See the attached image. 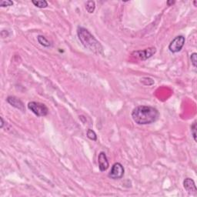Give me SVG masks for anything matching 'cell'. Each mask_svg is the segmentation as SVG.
<instances>
[{
    "label": "cell",
    "mask_w": 197,
    "mask_h": 197,
    "mask_svg": "<svg viewBox=\"0 0 197 197\" xmlns=\"http://www.w3.org/2000/svg\"><path fill=\"white\" fill-rule=\"evenodd\" d=\"M185 37L182 35H178L169 43V49L171 53H179L182 49L185 44Z\"/></svg>",
    "instance_id": "cell-4"
},
{
    "label": "cell",
    "mask_w": 197,
    "mask_h": 197,
    "mask_svg": "<svg viewBox=\"0 0 197 197\" xmlns=\"http://www.w3.org/2000/svg\"><path fill=\"white\" fill-rule=\"evenodd\" d=\"M28 109L37 116H46L49 112V109L44 103L39 102H30L28 103Z\"/></svg>",
    "instance_id": "cell-3"
},
{
    "label": "cell",
    "mask_w": 197,
    "mask_h": 197,
    "mask_svg": "<svg viewBox=\"0 0 197 197\" xmlns=\"http://www.w3.org/2000/svg\"><path fill=\"white\" fill-rule=\"evenodd\" d=\"M87 137L92 141L97 140L96 134V132H95L93 130H92V129H89L87 130Z\"/></svg>",
    "instance_id": "cell-14"
},
{
    "label": "cell",
    "mask_w": 197,
    "mask_h": 197,
    "mask_svg": "<svg viewBox=\"0 0 197 197\" xmlns=\"http://www.w3.org/2000/svg\"><path fill=\"white\" fill-rule=\"evenodd\" d=\"M160 117V112L155 108L139 105L132 110V118L138 125H148L155 123Z\"/></svg>",
    "instance_id": "cell-1"
},
{
    "label": "cell",
    "mask_w": 197,
    "mask_h": 197,
    "mask_svg": "<svg viewBox=\"0 0 197 197\" xmlns=\"http://www.w3.org/2000/svg\"><path fill=\"white\" fill-rule=\"evenodd\" d=\"M197 54L196 53H193L192 55H190V59L192 62L193 66H194V68H196V62H197Z\"/></svg>",
    "instance_id": "cell-17"
},
{
    "label": "cell",
    "mask_w": 197,
    "mask_h": 197,
    "mask_svg": "<svg viewBox=\"0 0 197 197\" xmlns=\"http://www.w3.org/2000/svg\"><path fill=\"white\" fill-rule=\"evenodd\" d=\"M0 119H1V126H0V127L2 129V128H3V125H4L5 122H4V120H3V118H2V117H0Z\"/></svg>",
    "instance_id": "cell-18"
},
{
    "label": "cell",
    "mask_w": 197,
    "mask_h": 197,
    "mask_svg": "<svg viewBox=\"0 0 197 197\" xmlns=\"http://www.w3.org/2000/svg\"><path fill=\"white\" fill-rule=\"evenodd\" d=\"M124 173H125V169L123 165L119 162H116L112 166V169L108 175L112 180H119L121 178H123Z\"/></svg>",
    "instance_id": "cell-5"
},
{
    "label": "cell",
    "mask_w": 197,
    "mask_h": 197,
    "mask_svg": "<svg viewBox=\"0 0 197 197\" xmlns=\"http://www.w3.org/2000/svg\"><path fill=\"white\" fill-rule=\"evenodd\" d=\"M37 40L39 43H40V45L43 46L44 47H50L51 46L50 42L43 35H38Z\"/></svg>",
    "instance_id": "cell-10"
},
{
    "label": "cell",
    "mask_w": 197,
    "mask_h": 197,
    "mask_svg": "<svg viewBox=\"0 0 197 197\" xmlns=\"http://www.w3.org/2000/svg\"><path fill=\"white\" fill-rule=\"evenodd\" d=\"M194 5H195V6H196V1H194Z\"/></svg>",
    "instance_id": "cell-20"
},
{
    "label": "cell",
    "mask_w": 197,
    "mask_h": 197,
    "mask_svg": "<svg viewBox=\"0 0 197 197\" xmlns=\"http://www.w3.org/2000/svg\"><path fill=\"white\" fill-rule=\"evenodd\" d=\"M8 103H9L12 106L16 108L22 112H25V105L19 98L15 96H9L6 98Z\"/></svg>",
    "instance_id": "cell-9"
},
{
    "label": "cell",
    "mask_w": 197,
    "mask_h": 197,
    "mask_svg": "<svg viewBox=\"0 0 197 197\" xmlns=\"http://www.w3.org/2000/svg\"><path fill=\"white\" fill-rule=\"evenodd\" d=\"M175 3V1H168L167 2V4H168V6H171V5H173Z\"/></svg>",
    "instance_id": "cell-19"
},
{
    "label": "cell",
    "mask_w": 197,
    "mask_h": 197,
    "mask_svg": "<svg viewBox=\"0 0 197 197\" xmlns=\"http://www.w3.org/2000/svg\"><path fill=\"white\" fill-rule=\"evenodd\" d=\"M141 83L145 85H152L154 84V80L149 77H143L141 79Z\"/></svg>",
    "instance_id": "cell-13"
},
{
    "label": "cell",
    "mask_w": 197,
    "mask_h": 197,
    "mask_svg": "<svg viewBox=\"0 0 197 197\" xmlns=\"http://www.w3.org/2000/svg\"><path fill=\"white\" fill-rule=\"evenodd\" d=\"M155 53H156V49L155 47H150V48L146 49L145 50L133 52L132 55H133L134 57L141 59V60H146L153 56Z\"/></svg>",
    "instance_id": "cell-6"
},
{
    "label": "cell",
    "mask_w": 197,
    "mask_h": 197,
    "mask_svg": "<svg viewBox=\"0 0 197 197\" xmlns=\"http://www.w3.org/2000/svg\"><path fill=\"white\" fill-rule=\"evenodd\" d=\"M98 168H99V170L101 172H104V171L107 170V169L110 166V163H109V161H108L107 156H106L104 152H101L100 153L98 154Z\"/></svg>",
    "instance_id": "cell-7"
},
{
    "label": "cell",
    "mask_w": 197,
    "mask_h": 197,
    "mask_svg": "<svg viewBox=\"0 0 197 197\" xmlns=\"http://www.w3.org/2000/svg\"><path fill=\"white\" fill-rule=\"evenodd\" d=\"M191 133L194 141L196 142V121H194V123L191 126Z\"/></svg>",
    "instance_id": "cell-15"
},
{
    "label": "cell",
    "mask_w": 197,
    "mask_h": 197,
    "mask_svg": "<svg viewBox=\"0 0 197 197\" xmlns=\"http://www.w3.org/2000/svg\"><path fill=\"white\" fill-rule=\"evenodd\" d=\"M13 5V2L10 0H6V1H1L0 2V6L1 7H7L11 6Z\"/></svg>",
    "instance_id": "cell-16"
},
{
    "label": "cell",
    "mask_w": 197,
    "mask_h": 197,
    "mask_svg": "<svg viewBox=\"0 0 197 197\" xmlns=\"http://www.w3.org/2000/svg\"><path fill=\"white\" fill-rule=\"evenodd\" d=\"M183 187L189 194H196L197 189L195 182L190 178H186L183 181Z\"/></svg>",
    "instance_id": "cell-8"
},
{
    "label": "cell",
    "mask_w": 197,
    "mask_h": 197,
    "mask_svg": "<svg viewBox=\"0 0 197 197\" xmlns=\"http://www.w3.org/2000/svg\"><path fill=\"white\" fill-rule=\"evenodd\" d=\"M32 2H33V4L35 6L38 7V8H41V9L46 8V7L48 6V2H46V0H37V1L33 0Z\"/></svg>",
    "instance_id": "cell-12"
},
{
    "label": "cell",
    "mask_w": 197,
    "mask_h": 197,
    "mask_svg": "<svg viewBox=\"0 0 197 197\" xmlns=\"http://www.w3.org/2000/svg\"><path fill=\"white\" fill-rule=\"evenodd\" d=\"M77 35L79 41L85 49L97 55L103 54V46L100 42L89 33V31L83 27H79L77 29Z\"/></svg>",
    "instance_id": "cell-2"
},
{
    "label": "cell",
    "mask_w": 197,
    "mask_h": 197,
    "mask_svg": "<svg viewBox=\"0 0 197 197\" xmlns=\"http://www.w3.org/2000/svg\"><path fill=\"white\" fill-rule=\"evenodd\" d=\"M96 9V3L94 1H88L85 3V9L89 13H92Z\"/></svg>",
    "instance_id": "cell-11"
}]
</instances>
